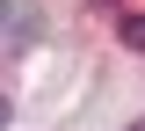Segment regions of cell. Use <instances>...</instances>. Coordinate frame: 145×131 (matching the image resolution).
Segmentation results:
<instances>
[{"mask_svg":"<svg viewBox=\"0 0 145 131\" xmlns=\"http://www.w3.org/2000/svg\"><path fill=\"white\" fill-rule=\"evenodd\" d=\"M123 44H131V51H145V15H123Z\"/></svg>","mask_w":145,"mask_h":131,"instance_id":"cell-1","label":"cell"},{"mask_svg":"<svg viewBox=\"0 0 145 131\" xmlns=\"http://www.w3.org/2000/svg\"><path fill=\"white\" fill-rule=\"evenodd\" d=\"M0 131H7V95H0Z\"/></svg>","mask_w":145,"mask_h":131,"instance_id":"cell-2","label":"cell"},{"mask_svg":"<svg viewBox=\"0 0 145 131\" xmlns=\"http://www.w3.org/2000/svg\"><path fill=\"white\" fill-rule=\"evenodd\" d=\"M131 131H145V124H131Z\"/></svg>","mask_w":145,"mask_h":131,"instance_id":"cell-4","label":"cell"},{"mask_svg":"<svg viewBox=\"0 0 145 131\" xmlns=\"http://www.w3.org/2000/svg\"><path fill=\"white\" fill-rule=\"evenodd\" d=\"M94 7H123V0H94Z\"/></svg>","mask_w":145,"mask_h":131,"instance_id":"cell-3","label":"cell"}]
</instances>
